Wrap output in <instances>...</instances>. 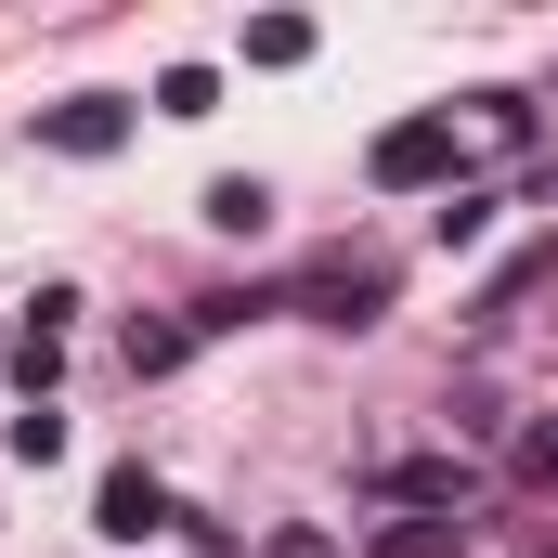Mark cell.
Masks as SVG:
<instances>
[{"label": "cell", "mask_w": 558, "mask_h": 558, "mask_svg": "<svg viewBox=\"0 0 558 558\" xmlns=\"http://www.w3.org/2000/svg\"><path fill=\"white\" fill-rule=\"evenodd\" d=\"M92 520H105V533H118V546H143V533H169V481H156V468H118V481H105V507H92Z\"/></svg>", "instance_id": "obj_4"}, {"label": "cell", "mask_w": 558, "mask_h": 558, "mask_svg": "<svg viewBox=\"0 0 558 558\" xmlns=\"http://www.w3.org/2000/svg\"><path fill=\"white\" fill-rule=\"evenodd\" d=\"M377 182H390V195L454 182V118H403V131H377Z\"/></svg>", "instance_id": "obj_1"}, {"label": "cell", "mask_w": 558, "mask_h": 558, "mask_svg": "<svg viewBox=\"0 0 558 558\" xmlns=\"http://www.w3.org/2000/svg\"><path fill=\"white\" fill-rule=\"evenodd\" d=\"M520 481H558V428H533V441H520Z\"/></svg>", "instance_id": "obj_12"}, {"label": "cell", "mask_w": 558, "mask_h": 558, "mask_svg": "<svg viewBox=\"0 0 558 558\" xmlns=\"http://www.w3.org/2000/svg\"><path fill=\"white\" fill-rule=\"evenodd\" d=\"M13 454H26V468H52V454H65V416H52V403H26V416H13Z\"/></svg>", "instance_id": "obj_10"}, {"label": "cell", "mask_w": 558, "mask_h": 558, "mask_svg": "<svg viewBox=\"0 0 558 558\" xmlns=\"http://www.w3.org/2000/svg\"><path fill=\"white\" fill-rule=\"evenodd\" d=\"M364 558H454V520H390Z\"/></svg>", "instance_id": "obj_5"}, {"label": "cell", "mask_w": 558, "mask_h": 558, "mask_svg": "<svg viewBox=\"0 0 558 558\" xmlns=\"http://www.w3.org/2000/svg\"><path fill=\"white\" fill-rule=\"evenodd\" d=\"M299 52H312V26H299V13H274V26H247V65H299Z\"/></svg>", "instance_id": "obj_9"}, {"label": "cell", "mask_w": 558, "mask_h": 558, "mask_svg": "<svg viewBox=\"0 0 558 558\" xmlns=\"http://www.w3.org/2000/svg\"><path fill=\"white\" fill-rule=\"evenodd\" d=\"M182 351H195V325H131V377H169Z\"/></svg>", "instance_id": "obj_8"}, {"label": "cell", "mask_w": 558, "mask_h": 558, "mask_svg": "<svg viewBox=\"0 0 558 558\" xmlns=\"http://www.w3.org/2000/svg\"><path fill=\"white\" fill-rule=\"evenodd\" d=\"M39 143H52V156H118V143H131V105L78 92V105H52V118H39Z\"/></svg>", "instance_id": "obj_3"}, {"label": "cell", "mask_w": 558, "mask_h": 558, "mask_svg": "<svg viewBox=\"0 0 558 558\" xmlns=\"http://www.w3.org/2000/svg\"><path fill=\"white\" fill-rule=\"evenodd\" d=\"M208 221H221V234H260L274 195H260V182H208Z\"/></svg>", "instance_id": "obj_7"}, {"label": "cell", "mask_w": 558, "mask_h": 558, "mask_svg": "<svg viewBox=\"0 0 558 558\" xmlns=\"http://www.w3.org/2000/svg\"><path fill=\"white\" fill-rule=\"evenodd\" d=\"M274 558H338V546H325V533H274Z\"/></svg>", "instance_id": "obj_13"}, {"label": "cell", "mask_w": 558, "mask_h": 558, "mask_svg": "<svg viewBox=\"0 0 558 558\" xmlns=\"http://www.w3.org/2000/svg\"><path fill=\"white\" fill-rule=\"evenodd\" d=\"M208 105H221L208 65H169V78H156V118H208Z\"/></svg>", "instance_id": "obj_6"}, {"label": "cell", "mask_w": 558, "mask_h": 558, "mask_svg": "<svg viewBox=\"0 0 558 558\" xmlns=\"http://www.w3.org/2000/svg\"><path fill=\"white\" fill-rule=\"evenodd\" d=\"M494 234V195H441V247H481Z\"/></svg>", "instance_id": "obj_11"}, {"label": "cell", "mask_w": 558, "mask_h": 558, "mask_svg": "<svg viewBox=\"0 0 558 558\" xmlns=\"http://www.w3.org/2000/svg\"><path fill=\"white\" fill-rule=\"evenodd\" d=\"M377 494H390L403 520H454V507H468V468H454V454H390Z\"/></svg>", "instance_id": "obj_2"}]
</instances>
